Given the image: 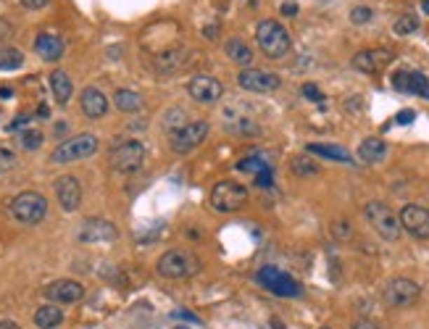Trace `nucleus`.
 <instances>
[{
  "label": "nucleus",
  "instance_id": "f257e3e1",
  "mask_svg": "<svg viewBox=\"0 0 429 329\" xmlns=\"http://www.w3.org/2000/svg\"><path fill=\"white\" fill-rule=\"evenodd\" d=\"M256 43H258V48L266 53V58H271V61L285 58L292 48V40H290V34H287V29H285L279 22H274V19H264V22L258 24Z\"/></svg>",
  "mask_w": 429,
  "mask_h": 329
},
{
  "label": "nucleus",
  "instance_id": "f03ea898",
  "mask_svg": "<svg viewBox=\"0 0 429 329\" xmlns=\"http://www.w3.org/2000/svg\"><path fill=\"white\" fill-rule=\"evenodd\" d=\"M156 269L166 279H190L200 272V258L190 251H166L158 258Z\"/></svg>",
  "mask_w": 429,
  "mask_h": 329
},
{
  "label": "nucleus",
  "instance_id": "7ed1b4c3",
  "mask_svg": "<svg viewBox=\"0 0 429 329\" xmlns=\"http://www.w3.org/2000/svg\"><path fill=\"white\" fill-rule=\"evenodd\" d=\"M8 211H11V216L19 221V224L34 227V224H40V221L45 219V214H48V200H45V195L34 192V190H24V192H19V195L11 200Z\"/></svg>",
  "mask_w": 429,
  "mask_h": 329
},
{
  "label": "nucleus",
  "instance_id": "20e7f679",
  "mask_svg": "<svg viewBox=\"0 0 429 329\" xmlns=\"http://www.w3.org/2000/svg\"><path fill=\"white\" fill-rule=\"evenodd\" d=\"M366 221L374 227V232L382 237V240L387 242H395L397 237H400V232H403V227H400V219H397V214L387 203H382V200H372V203H366Z\"/></svg>",
  "mask_w": 429,
  "mask_h": 329
},
{
  "label": "nucleus",
  "instance_id": "39448f33",
  "mask_svg": "<svg viewBox=\"0 0 429 329\" xmlns=\"http://www.w3.org/2000/svg\"><path fill=\"white\" fill-rule=\"evenodd\" d=\"M97 153V137L95 134H76V137H69L64 143H58L53 153H50V161L58 166L64 164H74V161H82V158H90V155Z\"/></svg>",
  "mask_w": 429,
  "mask_h": 329
},
{
  "label": "nucleus",
  "instance_id": "423d86ee",
  "mask_svg": "<svg viewBox=\"0 0 429 329\" xmlns=\"http://www.w3.org/2000/svg\"><path fill=\"white\" fill-rule=\"evenodd\" d=\"M247 203V190L235 179H222L211 190V206L219 214H235Z\"/></svg>",
  "mask_w": 429,
  "mask_h": 329
},
{
  "label": "nucleus",
  "instance_id": "0eeeda50",
  "mask_svg": "<svg viewBox=\"0 0 429 329\" xmlns=\"http://www.w3.org/2000/svg\"><path fill=\"white\" fill-rule=\"evenodd\" d=\"M145 161V145L139 143V140H121L111 148V153H108V164L111 169H116L121 174H132V172H137L139 166Z\"/></svg>",
  "mask_w": 429,
  "mask_h": 329
},
{
  "label": "nucleus",
  "instance_id": "6e6552de",
  "mask_svg": "<svg viewBox=\"0 0 429 329\" xmlns=\"http://www.w3.org/2000/svg\"><path fill=\"white\" fill-rule=\"evenodd\" d=\"M258 285H264L268 293H274L279 298H301L303 295V287L298 279H292L290 274H285L282 269L277 266H261L258 269Z\"/></svg>",
  "mask_w": 429,
  "mask_h": 329
},
{
  "label": "nucleus",
  "instance_id": "1a4fd4ad",
  "mask_svg": "<svg viewBox=\"0 0 429 329\" xmlns=\"http://www.w3.org/2000/svg\"><path fill=\"white\" fill-rule=\"evenodd\" d=\"M205 137H208V121L203 119L187 121L179 130L172 132V148L177 153H190V150H195L198 145L203 143Z\"/></svg>",
  "mask_w": 429,
  "mask_h": 329
},
{
  "label": "nucleus",
  "instance_id": "9d476101",
  "mask_svg": "<svg viewBox=\"0 0 429 329\" xmlns=\"http://www.w3.org/2000/svg\"><path fill=\"white\" fill-rule=\"evenodd\" d=\"M421 295V287L414 282V279H406V276H397V279H390L385 287V303L393 308H408L414 306Z\"/></svg>",
  "mask_w": 429,
  "mask_h": 329
},
{
  "label": "nucleus",
  "instance_id": "9b49d317",
  "mask_svg": "<svg viewBox=\"0 0 429 329\" xmlns=\"http://www.w3.org/2000/svg\"><path fill=\"white\" fill-rule=\"evenodd\" d=\"M397 219H400V227L408 234H414L416 240H429V209L416 206V203H408V206L400 209Z\"/></svg>",
  "mask_w": 429,
  "mask_h": 329
},
{
  "label": "nucleus",
  "instance_id": "f8f14e48",
  "mask_svg": "<svg viewBox=\"0 0 429 329\" xmlns=\"http://www.w3.org/2000/svg\"><path fill=\"white\" fill-rule=\"evenodd\" d=\"M237 85L247 90V92H274V90H279L282 79H279V74H271V71L250 66V69H243L237 74Z\"/></svg>",
  "mask_w": 429,
  "mask_h": 329
},
{
  "label": "nucleus",
  "instance_id": "ddd939ff",
  "mask_svg": "<svg viewBox=\"0 0 429 329\" xmlns=\"http://www.w3.org/2000/svg\"><path fill=\"white\" fill-rule=\"evenodd\" d=\"M187 92H190V98L198 100V103L211 106V103H216V100L224 95V85H222L216 77H211V74H198V77L190 79Z\"/></svg>",
  "mask_w": 429,
  "mask_h": 329
},
{
  "label": "nucleus",
  "instance_id": "4468645a",
  "mask_svg": "<svg viewBox=\"0 0 429 329\" xmlns=\"http://www.w3.org/2000/svg\"><path fill=\"white\" fill-rule=\"evenodd\" d=\"M43 293L55 306H72V303L85 298V287L79 285V282H74V279H55V282H50V285L45 287Z\"/></svg>",
  "mask_w": 429,
  "mask_h": 329
},
{
  "label": "nucleus",
  "instance_id": "2eb2a0df",
  "mask_svg": "<svg viewBox=\"0 0 429 329\" xmlns=\"http://www.w3.org/2000/svg\"><path fill=\"white\" fill-rule=\"evenodd\" d=\"M390 64H393V53L387 48H369V50L353 55V69L364 71V74H379Z\"/></svg>",
  "mask_w": 429,
  "mask_h": 329
},
{
  "label": "nucleus",
  "instance_id": "dca6fc26",
  "mask_svg": "<svg viewBox=\"0 0 429 329\" xmlns=\"http://www.w3.org/2000/svg\"><path fill=\"white\" fill-rule=\"evenodd\" d=\"M393 88L397 92H408V95H421V98L429 100V79L421 74V71H408V69H400L393 74Z\"/></svg>",
  "mask_w": 429,
  "mask_h": 329
},
{
  "label": "nucleus",
  "instance_id": "f3484780",
  "mask_svg": "<svg viewBox=\"0 0 429 329\" xmlns=\"http://www.w3.org/2000/svg\"><path fill=\"white\" fill-rule=\"evenodd\" d=\"M55 197H58L61 209L69 211V214L79 209V203H82V185H79V179L69 174L58 176L55 179Z\"/></svg>",
  "mask_w": 429,
  "mask_h": 329
},
{
  "label": "nucleus",
  "instance_id": "a211bd4d",
  "mask_svg": "<svg viewBox=\"0 0 429 329\" xmlns=\"http://www.w3.org/2000/svg\"><path fill=\"white\" fill-rule=\"evenodd\" d=\"M116 227L106 219H87L79 227V242H111L116 240Z\"/></svg>",
  "mask_w": 429,
  "mask_h": 329
},
{
  "label": "nucleus",
  "instance_id": "6ab92c4d",
  "mask_svg": "<svg viewBox=\"0 0 429 329\" xmlns=\"http://www.w3.org/2000/svg\"><path fill=\"white\" fill-rule=\"evenodd\" d=\"M79 106H82V113L87 119H100L108 111V98L97 88H85L79 95Z\"/></svg>",
  "mask_w": 429,
  "mask_h": 329
},
{
  "label": "nucleus",
  "instance_id": "aec40b11",
  "mask_svg": "<svg viewBox=\"0 0 429 329\" xmlns=\"http://www.w3.org/2000/svg\"><path fill=\"white\" fill-rule=\"evenodd\" d=\"M34 53L40 55L43 61H50L55 64L61 55H64V40L58 34H50V32H43L34 37Z\"/></svg>",
  "mask_w": 429,
  "mask_h": 329
},
{
  "label": "nucleus",
  "instance_id": "412c9836",
  "mask_svg": "<svg viewBox=\"0 0 429 329\" xmlns=\"http://www.w3.org/2000/svg\"><path fill=\"white\" fill-rule=\"evenodd\" d=\"M50 92H53V98L58 106H69V100H72V92H74V85H72V77L61 71V69H55L53 74H50Z\"/></svg>",
  "mask_w": 429,
  "mask_h": 329
},
{
  "label": "nucleus",
  "instance_id": "4be33fe9",
  "mask_svg": "<svg viewBox=\"0 0 429 329\" xmlns=\"http://www.w3.org/2000/svg\"><path fill=\"white\" fill-rule=\"evenodd\" d=\"M224 50L232 64L243 66V69H250V64H253V50H250V45H245V40L232 37V40H226Z\"/></svg>",
  "mask_w": 429,
  "mask_h": 329
},
{
  "label": "nucleus",
  "instance_id": "5701e85b",
  "mask_svg": "<svg viewBox=\"0 0 429 329\" xmlns=\"http://www.w3.org/2000/svg\"><path fill=\"white\" fill-rule=\"evenodd\" d=\"M387 155V143L379 137H366L364 143L358 145V158L364 164H379Z\"/></svg>",
  "mask_w": 429,
  "mask_h": 329
},
{
  "label": "nucleus",
  "instance_id": "b1692460",
  "mask_svg": "<svg viewBox=\"0 0 429 329\" xmlns=\"http://www.w3.org/2000/svg\"><path fill=\"white\" fill-rule=\"evenodd\" d=\"M64 321V311L55 306V303H45L34 311V327L40 329H55Z\"/></svg>",
  "mask_w": 429,
  "mask_h": 329
},
{
  "label": "nucleus",
  "instance_id": "393cba45",
  "mask_svg": "<svg viewBox=\"0 0 429 329\" xmlns=\"http://www.w3.org/2000/svg\"><path fill=\"white\" fill-rule=\"evenodd\" d=\"M184 55H187V50H184V48L163 50V53L158 55V61H156V69H158V71H163V74H172V71H177V69H182V66H184Z\"/></svg>",
  "mask_w": 429,
  "mask_h": 329
},
{
  "label": "nucleus",
  "instance_id": "a878e982",
  "mask_svg": "<svg viewBox=\"0 0 429 329\" xmlns=\"http://www.w3.org/2000/svg\"><path fill=\"white\" fill-rule=\"evenodd\" d=\"M308 153L313 155H322V158H332V161H340V164H350L353 161V155L348 153L345 148H340V145H324V143H311L308 148H306Z\"/></svg>",
  "mask_w": 429,
  "mask_h": 329
},
{
  "label": "nucleus",
  "instance_id": "bb28decb",
  "mask_svg": "<svg viewBox=\"0 0 429 329\" xmlns=\"http://www.w3.org/2000/svg\"><path fill=\"white\" fill-rule=\"evenodd\" d=\"M114 106L118 111H124V113H135V111L142 108V98H139L135 90H116L114 92Z\"/></svg>",
  "mask_w": 429,
  "mask_h": 329
},
{
  "label": "nucleus",
  "instance_id": "cd10ccee",
  "mask_svg": "<svg viewBox=\"0 0 429 329\" xmlns=\"http://www.w3.org/2000/svg\"><path fill=\"white\" fill-rule=\"evenodd\" d=\"M226 130L237 132V134H258V124L247 116H235V113H226L224 116Z\"/></svg>",
  "mask_w": 429,
  "mask_h": 329
},
{
  "label": "nucleus",
  "instance_id": "c85d7f7f",
  "mask_svg": "<svg viewBox=\"0 0 429 329\" xmlns=\"http://www.w3.org/2000/svg\"><path fill=\"white\" fill-rule=\"evenodd\" d=\"M24 66V55L16 48H0V69L3 71H16Z\"/></svg>",
  "mask_w": 429,
  "mask_h": 329
},
{
  "label": "nucleus",
  "instance_id": "c756f323",
  "mask_svg": "<svg viewBox=\"0 0 429 329\" xmlns=\"http://www.w3.org/2000/svg\"><path fill=\"white\" fill-rule=\"evenodd\" d=\"M290 169H292V172H295L298 176H313V174H319V164H316V161H311L308 155H298V158H292Z\"/></svg>",
  "mask_w": 429,
  "mask_h": 329
},
{
  "label": "nucleus",
  "instance_id": "7c9ffc66",
  "mask_svg": "<svg viewBox=\"0 0 429 329\" xmlns=\"http://www.w3.org/2000/svg\"><path fill=\"white\" fill-rule=\"evenodd\" d=\"M418 29V19L414 16V13H403L400 19H395V24H393V32L397 34V37H406V34H414Z\"/></svg>",
  "mask_w": 429,
  "mask_h": 329
},
{
  "label": "nucleus",
  "instance_id": "2f4dec72",
  "mask_svg": "<svg viewBox=\"0 0 429 329\" xmlns=\"http://www.w3.org/2000/svg\"><path fill=\"white\" fill-rule=\"evenodd\" d=\"M237 169L240 172H247V174H261V172H266V169H271V164H266L261 155H247V158H243L240 164H237Z\"/></svg>",
  "mask_w": 429,
  "mask_h": 329
},
{
  "label": "nucleus",
  "instance_id": "473e14b6",
  "mask_svg": "<svg viewBox=\"0 0 429 329\" xmlns=\"http://www.w3.org/2000/svg\"><path fill=\"white\" fill-rule=\"evenodd\" d=\"M43 132L40 130H24L22 137H19V143H22L24 150H37L40 145H43Z\"/></svg>",
  "mask_w": 429,
  "mask_h": 329
},
{
  "label": "nucleus",
  "instance_id": "72a5a7b5",
  "mask_svg": "<svg viewBox=\"0 0 429 329\" xmlns=\"http://www.w3.org/2000/svg\"><path fill=\"white\" fill-rule=\"evenodd\" d=\"M372 16H374V11H372L369 6H355L353 11H350V22H353V24H369V22H372Z\"/></svg>",
  "mask_w": 429,
  "mask_h": 329
},
{
  "label": "nucleus",
  "instance_id": "f704fd0d",
  "mask_svg": "<svg viewBox=\"0 0 429 329\" xmlns=\"http://www.w3.org/2000/svg\"><path fill=\"white\" fill-rule=\"evenodd\" d=\"M13 166H16V155H13V150H8V148H0V174L11 172Z\"/></svg>",
  "mask_w": 429,
  "mask_h": 329
},
{
  "label": "nucleus",
  "instance_id": "c9c22d12",
  "mask_svg": "<svg viewBox=\"0 0 429 329\" xmlns=\"http://www.w3.org/2000/svg\"><path fill=\"white\" fill-rule=\"evenodd\" d=\"M332 232H334V237H340V240H348V237L353 234V230H350V224H348V221H334Z\"/></svg>",
  "mask_w": 429,
  "mask_h": 329
},
{
  "label": "nucleus",
  "instance_id": "e433bc0d",
  "mask_svg": "<svg viewBox=\"0 0 429 329\" xmlns=\"http://www.w3.org/2000/svg\"><path fill=\"white\" fill-rule=\"evenodd\" d=\"M256 185L264 187V190H266V187H271V185H274V172H271V169H266V172L256 174Z\"/></svg>",
  "mask_w": 429,
  "mask_h": 329
},
{
  "label": "nucleus",
  "instance_id": "4c0bfd02",
  "mask_svg": "<svg viewBox=\"0 0 429 329\" xmlns=\"http://www.w3.org/2000/svg\"><path fill=\"white\" fill-rule=\"evenodd\" d=\"M303 95H306L308 100H316V103H319V100H324L322 90L316 88V85H311V82H308V85H303Z\"/></svg>",
  "mask_w": 429,
  "mask_h": 329
},
{
  "label": "nucleus",
  "instance_id": "58836bf2",
  "mask_svg": "<svg viewBox=\"0 0 429 329\" xmlns=\"http://www.w3.org/2000/svg\"><path fill=\"white\" fill-rule=\"evenodd\" d=\"M414 119H416V111L403 108V111H400V113L395 116V124H403V127H406V124H411Z\"/></svg>",
  "mask_w": 429,
  "mask_h": 329
},
{
  "label": "nucleus",
  "instance_id": "ea45409f",
  "mask_svg": "<svg viewBox=\"0 0 429 329\" xmlns=\"http://www.w3.org/2000/svg\"><path fill=\"white\" fill-rule=\"evenodd\" d=\"M50 0H22L24 8H29V11H40V8H45Z\"/></svg>",
  "mask_w": 429,
  "mask_h": 329
},
{
  "label": "nucleus",
  "instance_id": "a19ab883",
  "mask_svg": "<svg viewBox=\"0 0 429 329\" xmlns=\"http://www.w3.org/2000/svg\"><path fill=\"white\" fill-rule=\"evenodd\" d=\"M350 329H382L376 321H372V318H358V321H353V327Z\"/></svg>",
  "mask_w": 429,
  "mask_h": 329
},
{
  "label": "nucleus",
  "instance_id": "79ce46f5",
  "mask_svg": "<svg viewBox=\"0 0 429 329\" xmlns=\"http://www.w3.org/2000/svg\"><path fill=\"white\" fill-rule=\"evenodd\" d=\"M174 318H187V321H193V324H200V318L193 316L190 311H174Z\"/></svg>",
  "mask_w": 429,
  "mask_h": 329
},
{
  "label": "nucleus",
  "instance_id": "37998d69",
  "mask_svg": "<svg viewBox=\"0 0 429 329\" xmlns=\"http://www.w3.org/2000/svg\"><path fill=\"white\" fill-rule=\"evenodd\" d=\"M282 13H285V16H295V13H298V6H295V3H285V6H282Z\"/></svg>",
  "mask_w": 429,
  "mask_h": 329
},
{
  "label": "nucleus",
  "instance_id": "c03bdc74",
  "mask_svg": "<svg viewBox=\"0 0 429 329\" xmlns=\"http://www.w3.org/2000/svg\"><path fill=\"white\" fill-rule=\"evenodd\" d=\"M0 329H22L16 321H11V318H6V321H0Z\"/></svg>",
  "mask_w": 429,
  "mask_h": 329
},
{
  "label": "nucleus",
  "instance_id": "a18cd8bd",
  "mask_svg": "<svg viewBox=\"0 0 429 329\" xmlns=\"http://www.w3.org/2000/svg\"><path fill=\"white\" fill-rule=\"evenodd\" d=\"M13 90L11 88H0V98H11Z\"/></svg>",
  "mask_w": 429,
  "mask_h": 329
},
{
  "label": "nucleus",
  "instance_id": "49530a36",
  "mask_svg": "<svg viewBox=\"0 0 429 329\" xmlns=\"http://www.w3.org/2000/svg\"><path fill=\"white\" fill-rule=\"evenodd\" d=\"M271 329H285V324L279 318H271Z\"/></svg>",
  "mask_w": 429,
  "mask_h": 329
},
{
  "label": "nucleus",
  "instance_id": "de8ad7c7",
  "mask_svg": "<svg viewBox=\"0 0 429 329\" xmlns=\"http://www.w3.org/2000/svg\"><path fill=\"white\" fill-rule=\"evenodd\" d=\"M421 11H424V13L429 16V0H421Z\"/></svg>",
  "mask_w": 429,
  "mask_h": 329
},
{
  "label": "nucleus",
  "instance_id": "09e8293b",
  "mask_svg": "<svg viewBox=\"0 0 429 329\" xmlns=\"http://www.w3.org/2000/svg\"><path fill=\"white\" fill-rule=\"evenodd\" d=\"M177 329H187V327H177Z\"/></svg>",
  "mask_w": 429,
  "mask_h": 329
},
{
  "label": "nucleus",
  "instance_id": "8fccbe9b",
  "mask_svg": "<svg viewBox=\"0 0 429 329\" xmlns=\"http://www.w3.org/2000/svg\"><path fill=\"white\" fill-rule=\"evenodd\" d=\"M322 329H327V327H322Z\"/></svg>",
  "mask_w": 429,
  "mask_h": 329
}]
</instances>
